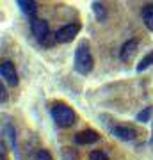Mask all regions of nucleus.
Returning <instances> with one entry per match:
<instances>
[{"label": "nucleus", "mask_w": 153, "mask_h": 160, "mask_svg": "<svg viewBox=\"0 0 153 160\" xmlns=\"http://www.w3.org/2000/svg\"><path fill=\"white\" fill-rule=\"evenodd\" d=\"M93 12H94V16H96L98 22H105L107 11H105V7H103L100 2H93Z\"/></svg>", "instance_id": "obj_11"}, {"label": "nucleus", "mask_w": 153, "mask_h": 160, "mask_svg": "<svg viewBox=\"0 0 153 160\" xmlns=\"http://www.w3.org/2000/svg\"><path fill=\"white\" fill-rule=\"evenodd\" d=\"M6 133L9 135V142H11V146L14 148V146H16V139H14V130H13V126H11V125H7V126H6Z\"/></svg>", "instance_id": "obj_16"}, {"label": "nucleus", "mask_w": 153, "mask_h": 160, "mask_svg": "<svg viewBox=\"0 0 153 160\" xmlns=\"http://www.w3.org/2000/svg\"><path fill=\"white\" fill-rule=\"evenodd\" d=\"M18 7L22 9L23 14H27L30 20L36 18V12H38V6H36V0H16Z\"/></svg>", "instance_id": "obj_9"}, {"label": "nucleus", "mask_w": 153, "mask_h": 160, "mask_svg": "<svg viewBox=\"0 0 153 160\" xmlns=\"http://www.w3.org/2000/svg\"><path fill=\"white\" fill-rule=\"evenodd\" d=\"M0 96H2V103H6L7 94H6V87H4V86H0Z\"/></svg>", "instance_id": "obj_17"}, {"label": "nucleus", "mask_w": 153, "mask_h": 160, "mask_svg": "<svg viewBox=\"0 0 153 160\" xmlns=\"http://www.w3.org/2000/svg\"><path fill=\"white\" fill-rule=\"evenodd\" d=\"M137 46H139L137 39H128V41H125V43L121 45V50H119V59H121V61H125V62H128V61H130V59L135 55Z\"/></svg>", "instance_id": "obj_6"}, {"label": "nucleus", "mask_w": 153, "mask_h": 160, "mask_svg": "<svg viewBox=\"0 0 153 160\" xmlns=\"http://www.w3.org/2000/svg\"><path fill=\"white\" fill-rule=\"evenodd\" d=\"M36 160H54L52 158V155L46 151V149H39L38 153H36Z\"/></svg>", "instance_id": "obj_15"}, {"label": "nucleus", "mask_w": 153, "mask_h": 160, "mask_svg": "<svg viewBox=\"0 0 153 160\" xmlns=\"http://www.w3.org/2000/svg\"><path fill=\"white\" fill-rule=\"evenodd\" d=\"M75 69L79 71L80 75H89L93 66H94V61H93V55H91L89 45L87 41H80L77 50H75Z\"/></svg>", "instance_id": "obj_1"}, {"label": "nucleus", "mask_w": 153, "mask_h": 160, "mask_svg": "<svg viewBox=\"0 0 153 160\" xmlns=\"http://www.w3.org/2000/svg\"><path fill=\"white\" fill-rule=\"evenodd\" d=\"M150 66H153V50L150 52L148 55H144L142 61L137 64V71H144V69H148Z\"/></svg>", "instance_id": "obj_12"}, {"label": "nucleus", "mask_w": 153, "mask_h": 160, "mask_svg": "<svg viewBox=\"0 0 153 160\" xmlns=\"http://www.w3.org/2000/svg\"><path fill=\"white\" fill-rule=\"evenodd\" d=\"M50 112H52L54 121H55L59 126H63V128H69V126L77 121L75 110L71 109L69 105H66V103H61V102L54 103L52 109H50Z\"/></svg>", "instance_id": "obj_2"}, {"label": "nucleus", "mask_w": 153, "mask_h": 160, "mask_svg": "<svg viewBox=\"0 0 153 160\" xmlns=\"http://www.w3.org/2000/svg\"><path fill=\"white\" fill-rule=\"evenodd\" d=\"M89 160H109V157L103 153V151H91Z\"/></svg>", "instance_id": "obj_14"}, {"label": "nucleus", "mask_w": 153, "mask_h": 160, "mask_svg": "<svg viewBox=\"0 0 153 160\" xmlns=\"http://www.w3.org/2000/svg\"><path fill=\"white\" fill-rule=\"evenodd\" d=\"M30 30H32V36L36 38V41H39L45 45L46 43V38H48V23L45 20H39V18H34L30 20Z\"/></svg>", "instance_id": "obj_4"}, {"label": "nucleus", "mask_w": 153, "mask_h": 160, "mask_svg": "<svg viewBox=\"0 0 153 160\" xmlns=\"http://www.w3.org/2000/svg\"><path fill=\"white\" fill-rule=\"evenodd\" d=\"M73 141L75 144H93L100 141V133L94 130H82L79 133H75Z\"/></svg>", "instance_id": "obj_7"}, {"label": "nucleus", "mask_w": 153, "mask_h": 160, "mask_svg": "<svg viewBox=\"0 0 153 160\" xmlns=\"http://www.w3.org/2000/svg\"><path fill=\"white\" fill-rule=\"evenodd\" d=\"M151 112H153L151 107H146V109H142L141 112L137 114V121H141V123H146V121H150V118H151Z\"/></svg>", "instance_id": "obj_13"}, {"label": "nucleus", "mask_w": 153, "mask_h": 160, "mask_svg": "<svg viewBox=\"0 0 153 160\" xmlns=\"http://www.w3.org/2000/svg\"><path fill=\"white\" fill-rule=\"evenodd\" d=\"M0 75H2V78L4 82H7L9 86H18V73L16 69H14V64L11 61H4V62L0 64Z\"/></svg>", "instance_id": "obj_5"}, {"label": "nucleus", "mask_w": 153, "mask_h": 160, "mask_svg": "<svg viewBox=\"0 0 153 160\" xmlns=\"http://www.w3.org/2000/svg\"><path fill=\"white\" fill-rule=\"evenodd\" d=\"M150 142L153 144V130H151V137H150Z\"/></svg>", "instance_id": "obj_18"}, {"label": "nucleus", "mask_w": 153, "mask_h": 160, "mask_svg": "<svg viewBox=\"0 0 153 160\" xmlns=\"http://www.w3.org/2000/svg\"><path fill=\"white\" fill-rule=\"evenodd\" d=\"M112 133H114V137L121 139V141H126V142H130V141H134V139L137 137V132L134 130V128H130V126H126V125L114 126Z\"/></svg>", "instance_id": "obj_8"}, {"label": "nucleus", "mask_w": 153, "mask_h": 160, "mask_svg": "<svg viewBox=\"0 0 153 160\" xmlns=\"http://www.w3.org/2000/svg\"><path fill=\"white\" fill-rule=\"evenodd\" d=\"M80 30V25L79 23H68V25H64L61 29L55 32V41L57 43H69V41H73L77 38Z\"/></svg>", "instance_id": "obj_3"}, {"label": "nucleus", "mask_w": 153, "mask_h": 160, "mask_svg": "<svg viewBox=\"0 0 153 160\" xmlns=\"http://www.w3.org/2000/svg\"><path fill=\"white\" fill-rule=\"evenodd\" d=\"M142 22H144V25H146L148 30H153V4H148V6L142 7Z\"/></svg>", "instance_id": "obj_10"}]
</instances>
